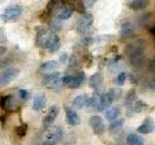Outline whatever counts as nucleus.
<instances>
[{"mask_svg":"<svg viewBox=\"0 0 155 145\" xmlns=\"http://www.w3.org/2000/svg\"><path fill=\"white\" fill-rule=\"evenodd\" d=\"M6 41H7L6 34H5L4 29L1 28V29H0V44H1V43H5Z\"/></svg>","mask_w":155,"mask_h":145,"instance_id":"nucleus-39","label":"nucleus"},{"mask_svg":"<svg viewBox=\"0 0 155 145\" xmlns=\"http://www.w3.org/2000/svg\"><path fill=\"white\" fill-rule=\"evenodd\" d=\"M47 104V96L43 92H39L33 99V105H32V109L35 111H40L46 106Z\"/></svg>","mask_w":155,"mask_h":145,"instance_id":"nucleus-12","label":"nucleus"},{"mask_svg":"<svg viewBox=\"0 0 155 145\" xmlns=\"http://www.w3.org/2000/svg\"><path fill=\"white\" fill-rule=\"evenodd\" d=\"M124 125V119L123 118H117L114 121H111L110 124L109 125V132L111 134H117L121 129L123 128Z\"/></svg>","mask_w":155,"mask_h":145,"instance_id":"nucleus-20","label":"nucleus"},{"mask_svg":"<svg viewBox=\"0 0 155 145\" xmlns=\"http://www.w3.org/2000/svg\"><path fill=\"white\" fill-rule=\"evenodd\" d=\"M59 67V63L55 60H48L41 64L40 68H39V72L43 74L44 76L53 72L57 68Z\"/></svg>","mask_w":155,"mask_h":145,"instance_id":"nucleus-14","label":"nucleus"},{"mask_svg":"<svg viewBox=\"0 0 155 145\" xmlns=\"http://www.w3.org/2000/svg\"><path fill=\"white\" fill-rule=\"evenodd\" d=\"M64 86V83H63V80H62V77H60L59 79L57 81H55L54 83H53L50 88L51 91H54V92H60L62 90V87Z\"/></svg>","mask_w":155,"mask_h":145,"instance_id":"nucleus-32","label":"nucleus"},{"mask_svg":"<svg viewBox=\"0 0 155 145\" xmlns=\"http://www.w3.org/2000/svg\"><path fill=\"white\" fill-rule=\"evenodd\" d=\"M27 130H28V125L26 123H21L19 126L16 127V129H15V133H16L18 137L23 138L26 135Z\"/></svg>","mask_w":155,"mask_h":145,"instance_id":"nucleus-28","label":"nucleus"},{"mask_svg":"<svg viewBox=\"0 0 155 145\" xmlns=\"http://www.w3.org/2000/svg\"><path fill=\"white\" fill-rule=\"evenodd\" d=\"M147 108H148V105L147 103H144L143 101L138 100V101H136V103L134 104L132 108V111H134L136 113H140L142 111L147 109Z\"/></svg>","mask_w":155,"mask_h":145,"instance_id":"nucleus-29","label":"nucleus"},{"mask_svg":"<svg viewBox=\"0 0 155 145\" xmlns=\"http://www.w3.org/2000/svg\"><path fill=\"white\" fill-rule=\"evenodd\" d=\"M23 12V8L19 4H11L3 10L0 14V18L4 22H14L21 18Z\"/></svg>","mask_w":155,"mask_h":145,"instance_id":"nucleus-1","label":"nucleus"},{"mask_svg":"<svg viewBox=\"0 0 155 145\" xmlns=\"http://www.w3.org/2000/svg\"><path fill=\"white\" fill-rule=\"evenodd\" d=\"M74 8L78 13H81L82 14H86V7L84 1H76L74 4Z\"/></svg>","mask_w":155,"mask_h":145,"instance_id":"nucleus-31","label":"nucleus"},{"mask_svg":"<svg viewBox=\"0 0 155 145\" xmlns=\"http://www.w3.org/2000/svg\"><path fill=\"white\" fill-rule=\"evenodd\" d=\"M140 145H143V144H140Z\"/></svg>","mask_w":155,"mask_h":145,"instance_id":"nucleus-46","label":"nucleus"},{"mask_svg":"<svg viewBox=\"0 0 155 145\" xmlns=\"http://www.w3.org/2000/svg\"><path fill=\"white\" fill-rule=\"evenodd\" d=\"M116 145H120V144H116Z\"/></svg>","mask_w":155,"mask_h":145,"instance_id":"nucleus-47","label":"nucleus"},{"mask_svg":"<svg viewBox=\"0 0 155 145\" xmlns=\"http://www.w3.org/2000/svg\"><path fill=\"white\" fill-rule=\"evenodd\" d=\"M41 145H53V144H51V143H50L48 141H47V140H45V141H44Z\"/></svg>","mask_w":155,"mask_h":145,"instance_id":"nucleus-45","label":"nucleus"},{"mask_svg":"<svg viewBox=\"0 0 155 145\" xmlns=\"http://www.w3.org/2000/svg\"><path fill=\"white\" fill-rule=\"evenodd\" d=\"M93 22L94 18L91 14L86 13L82 14V17L80 18L77 21V31L81 35L87 36L93 31Z\"/></svg>","mask_w":155,"mask_h":145,"instance_id":"nucleus-2","label":"nucleus"},{"mask_svg":"<svg viewBox=\"0 0 155 145\" xmlns=\"http://www.w3.org/2000/svg\"><path fill=\"white\" fill-rule=\"evenodd\" d=\"M73 13H74V10L73 8H64L60 10L59 12H58L57 16H56V18H58L59 21H66V19H69L72 16H73Z\"/></svg>","mask_w":155,"mask_h":145,"instance_id":"nucleus-25","label":"nucleus"},{"mask_svg":"<svg viewBox=\"0 0 155 145\" xmlns=\"http://www.w3.org/2000/svg\"><path fill=\"white\" fill-rule=\"evenodd\" d=\"M115 99V89L111 88L109 91H107L106 93H103L101 97L100 105L98 106L99 111H103L105 109H109L110 105L114 103Z\"/></svg>","mask_w":155,"mask_h":145,"instance_id":"nucleus-7","label":"nucleus"},{"mask_svg":"<svg viewBox=\"0 0 155 145\" xmlns=\"http://www.w3.org/2000/svg\"><path fill=\"white\" fill-rule=\"evenodd\" d=\"M147 88L150 89V90H155V76H153L152 79L148 81Z\"/></svg>","mask_w":155,"mask_h":145,"instance_id":"nucleus-40","label":"nucleus"},{"mask_svg":"<svg viewBox=\"0 0 155 145\" xmlns=\"http://www.w3.org/2000/svg\"><path fill=\"white\" fill-rule=\"evenodd\" d=\"M11 63H12V59L10 57H7V58H5V59L0 60V69H2V68H5V67H8Z\"/></svg>","mask_w":155,"mask_h":145,"instance_id":"nucleus-36","label":"nucleus"},{"mask_svg":"<svg viewBox=\"0 0 155 145\" xmlns=\"http://www.w3.org/2000/svg\"><path fill=\"white\" fill-rule=\"evenodd\" d=\"M135 33V25L130 21H126L122 23V25L120 27L119 30V36L121 39H129L131 37H133Z\"/></svg>","mask_w":155,"mask_h":145,"instance_id":"nucleus-13","label":"nucleus"},{"mask_svg":"<svg viewBox=\"0 0 155 145\" xmlns=\"http://www.w3.org/2000/svg\"><path fill=\"white\" fill-rule=\"evenodd\" d=\"M144 50H145V42L142 39H138L135 40L134 42L130 43L125 47V53L129 58L144 54Z\"/></svg>","mask_w":155,"mask_h":145,"instance_id":"nucleus-3","label":"nucleus"},{"mask_svg":"<svg viewBox=\"0 0 155 145\" xmlns=\"http://www.w3.org/2000/svg\"><path fill=\"white\" fill-rule=\"evenodd\" d=\"M94 43H95V39L90 36H85L84 38H82V40H81V44L85 47H88Z\"/></svg>","mask_w":155,"mask_h":145,"instance_id":"nucleus-34","label":"nucleus"},{"mask_svg":"<svg viewBox=\"0 0 155 145\" xmlns=\"http://www.w3.org/2000/svg\"><path fill=\"white\" fill-rule=\"evenodd\" d=\"M0 3H1V1H0Z\"/></svg>","mask_w":155,"mask_h":145,"instance_id":"nucleus-48","label":"nucleus"},{"mask_svg":"<svg viewBox=\"0 0 155 145\" xmlns=\"http://www.w3.org/2000/svg\"><path fill=\"white\" fill-rule=\"evenodd\" d=\"M60 79V72H53L51 74L45 75L42 79V84L44 86H46L47 88H50V87L54 83L55 81H57Z\"/></svg>","mask_w":155,"mask_h":145,"instance_id":"nucleus-18","label":"nucleus"},{"mask_svg":"<svg viewBox=\"0 0 155 145\" xmlns=\"http://www.w3.org/2000/svg\"><path fill=\"white\" fill-rule=\"evenodd\" d=\"M89 125L92 129V132L96 135H101L105 133L106 126L103 122V119H102L99 115H93L92 117H90Z\"/></svg>","mask_w":155,"mask_h":145,"instance_id":"nucleus-8","label":"nucleus"},{"mask_svg":"<svg viewBox=\"0 0 155 145\" xmlns=\"http://www.w3.org/2000/svg\"><path fill=\"white\" fill-rule=\"evenodd\" d=\"M137 101V92L136 89H131L125 97V101H124V105L128 109L132 110V108L134 104Z\"/></svg>","mask_w":155,"mask_h":145,"instance_id":"nucleus-19","label":"nucleus"},{"mask_svg":"<svg viewBox=\"0 0 155 145\" xmlns=\"http://www.w3.org/2000/svg\"><path fill=\"white\" fill-rule=\"evenodd\" d=\"M119 113H120V109L119 108H110L109 109L106 110L105 117H106V119H108L110 121H114L115 119H117Z\"/></svg>","mask_w":155,"mask_h":145,"instance_id":"nucleus-26","label":"nucleus"},{"mask_svg":"<svg viewBox=\"0 0 155 145\" xmlns=\"http://www.w3.org/2000/svg\"><path fill=\"white\" fill-rule=\"evenodd\" d=\"M103 81H104V76L100 72H97L89 77L88 84L92 89L97 90L100 89V86L103 83Z\"/></svg>","mask_w":155,"mask_h":145,"instance_id":"nucleus-17","label":"nucleus"},{"mask_svg":"<svg viewBox=\"0 0 155 145\" xmlns=\"http://www.w3.org/2000/svg\"><path fill=\"white\" fill-rule=\"evenodd\" d=\"M127 76H128V75L126 74L125 72H121L120 74H118L117 76L115 77V79H114L115 84H117L118 86H122L125 83Z\"/></svg>","mask_w":155,"mask_h":145,"instance_id":"nucleus-30","label":"nucleus"},{"mask_svg":"<svg viewBox=\"0 0 155 145\" xmlns=\"http://www.w3.org/2000/svg\"><path fill=\"white\" fill-rule=\"evenodd\" d=\"M59 106L56 105H51L50 109H48V113L46 114V116L43 119V127L44 128H48L54 122V120L56 119V117L59 114Z\"/></svg>","mask_w":155,"mask_h":145,"instance_id":"nucleus-9","label":"nucleus"},{"mask_svg":"<svg viewBox=\"0 0 155 145\" xmlns=\"http://www.w3.org/2000/svg\"><path fill=\"white\" fill-rule=\"evenodd\" d=\"M138 133L140 134H150L155 130V120L151 117H147L143 122V124H140L138 129Z\"/></svg>","mask_w":155,"mask_h":145,"instance_id":"nucleus-11","label":"nucleus"},{"mask_svg":"<svg viewBox=\"0 0 155 145\" xmlns=\"http://www.w3.org/2000/svg\"><path fill=\"white\" fill-rule=\"evenodd\" d=\"M19 72H21V71H19L18 68L16 67H9L7 69H5L0 74V87H5L10 84L18 76Z\"/></svg>","mask_w":155,"mask_h":145,"instance_id":"nucleus-4","label":"nucleus"},{"mask_svg":"<svg viewBox=\"0 0 155 145\" xmlns=\"http://www.w3.org/2000/svg\"><path fill=\"white\" fill-rule=\"evenodd\" d=\"M129 79H130V81H131V83H135V84H137L138 83V81H139V79H138V77L136 76L134 74H129Z\"/></svg>","mask_w":155,"mask_h":145,"instance_id":"nucleus-41","label":"nucleus"},{"mask_svg":"<svg viewBox=\"0 0 155 145\" xmlns=\"http://www.w3.org/2000/svg\"><path fill=\"white\" fill-rule=\"evenodd\" d=\"M144 139L137 134H130L126 138V143L128 145H140L143 144Z\"/></svg>","mask_w":155,"mask_h":145,"instance_id":"nucleus-24","label":"nucleus"},{"mask_svg":"<svg viewBox=\"0 0 155 145\" xmlns=\"http://www.w3.org/2000/svg\"><path fill=\"white\" fill-rule=\"evenodd\" d=\"M84 5L85 7H92L93 6V4H95V0H91V1H84Z\"/></svg>","mask_w":155,"mask_h":145,"instance_id":"nucleus-42","label":"nucleus"},{"mask_svg":"<svg viewBox=\"0 0 155 145\" xmlns=\"http://www.w3.org/2000/svg\"><path fill=\"white\" fill-rule=\"evenodd\" d=\"M147 68H148V70H149L150 72H154V74H155V57L152 58V59L148 62Z\"/></svg>","mask_w":155,"mask_h":145,"instance_id":"nucleus-38","label":"nucleus"},{"mask_svg":"<svg viewBox=\"0 0 155 145\" xmlns=\"http://www.w3.org/2000/svg\"><path fill=\"white\" fill-rule=\"evenodd\" d=\"M64 137V130L62 127H56L55 129H53L51 133H48L47 134L46 140L50 143L55 145L57 142H59L60 140Z\"/></svg>","mask_w":155,"mask_h":145,"instance_id":"nucleus-10","label":"nucleus"},{"mask_svg":"<svg viewBox=\"0 0 155 145\" xmlns=\"http://www.w3.org/2000/svg\"><path fill=\"white\" fill-rule=\"evenodd\" d=\"M18 95L19 97V99L21 101L25 102L29 99V97H30V94H29V92L26 90V89H23V88H21L18 90Z\"/></svg>","mask_w":155,"mask_h":145,"instance_id":"nucleus-33","label":"nucleus"},{"mask_svg":"<svg viewBox=\"0 0 155 145\" xmlns=\"http://www.w3.org/2000/svg\"><path fill=\"white\" fill-rule=\"evenodd\" d=\"M69 56H68V53L64 52L62 53V54L60 55L59 57V62L61 63V64H66L67 62H69Z\"/></svg>","mask_w":155,"mask_h":145,"instance_id":"nucleus-37","label":"nucleus"},{"mask_svg":"<svg viewBox=\"0 0 155 145\" xmlns=\"http://www.w3.org/2000/svg\"><path fill=\"white\" fill-rule=\"evenodd\" d=\"M65 114H66V120L68 124L70 126H78L81 123V118L78 115L77 111L75 109H73L72 108H65Z\"/></svg>","mask_w":155,"mask_h":145,"instance_id":"nucleus-16","label":"nucleus"},{"mask_svg":"<svg viewBox=\"0 0 155 145\" xmlns=\"http://www.w3.org/2000/svg\"><path fill=\"white\" fill-rule=\"evenodd\" d=\"M87 98H88V96H87L86 94H81V95L76 96L74 98V100H73V105H74L75 108L78 109L84 108L86 105Z\"/></svg>","mask_w":155,"mask_h":145,"instance_id":"nucleus-23","label":"nucleus"},{"mask_svg":"<svg viewBox=\"0 0 155 145\" xmlns=\"http://www.w3.org/2000/svg\"><path fill=\"white\" fill-rule=\"evenodd\" d=\"M149 31L151 32V34H153V35L155 36V26H153V27L150 28V30H149Z\"/></svg>","mask_w":155,"mask_h":145,"instance_id":"nucleus-44","label":"nucleus"},{"mask_svg":"<svg viewBox=\"0 0 155 145\" xmlns=\"http://www.w3.org/2000/svg\"><path fill=\"white\" fill-rule=\"evenodd\" d=\"M61 43H60V38L59 36L55 33H51L50 35H47L45 41L43 43L42 47L48 50L50 52L54 53L60 48Z\"/></svg>","mask_w":155,"mask_h":145,"instance_id":"nucleus-5","label":"nucleus"},{"mask_svg":"<svg viewBox=\"0 0 155 145\" xmlns=\"http://www.w3.org/2000/svg\"><path fill=\"white\" fill-rule=\"evenodd\" d=\"M48 28H50V30L52 32V33H55L60 31L62 29V23H61V21H59L58 18H53L51 21H50L48 22Z\"/></svg>","mask_w":155,"mask_h":145,"instance_id":"nucleus-27","label":"nucleus"},{"mask_svg":"<svg viewBox=\"0 0 155 145\" xmlns=\"http://www.w3.org/2000/svg\"><path fill=\"white\" fill-rule=\"evenodd\" d=\"M55 4H56V1H53V0H51V1H48V2L47 7H46V14H48V16L52 12L53 8L55 7Z\"/></svg>","mask_w":155,"mask_h":145,"instance_id":"nucleus-35","label":"nucleus"},{"mask_svg":"<svg viewBox=\"0 0 155 145\" xmlns=\"http://www.w3.org/2000/svg\"><path fill=\"white\" fill-rule=\"evenodd\" d=\"M149 5V1L147 0H133L128 3V7L133 11H140L147 8Z\"/></svg>","mask_w":155,"mask_h":145,"instance_id":"nucleus-21","label":"nucleus"},{"mask_svg":"<svg viewBox=\"0 0 155 145\" xmlns=\"http://www.w3.org/2000/svg\"><path fill=\"white\" fill-rule=\"evenodd\" d=\"M0 106L4 110H8V111H11L16 108V102H15L14 96L12 95L0 96Z\"/></svg>","mask_w":155,"mask_h":145,"instance_id":"nucleus-15","label":"nucleus"},{"mask_svg":"<svg viewBox=\"0 0 155 145\" xmlns=\"http://www.w3.org/2000/svg\"><path fill=\"white\" fill-rule=\"evenodd\" d=\"M6 51H7L6 47H3V46H0V57H1L2 55H4L5 53H6Z\"/></svg>","mask_w":155,"mask_h":145,"instance_id":"nucleus-43","label":"nucleus"},{"mask_svg":"<svg viewBox=\"0 0 155 145\" xmlns=\"http://www.w3.org/2000/svg\"><path fill=\"white\" fill-rule=\"evenodd\" d=\"M47 37V30L42 26H36V46L42 47L43 43Z\"/></svg>","mask_w":155,"mask_h":145,"instance_id":"nucleus-22","label":"nucleus"},{"mask_svg":"<svg viewBox=\"0 0 155 145\" xmlns=\"http://www.w3.org/2000/svg\"><path fill=\"white\" fill-rule=\"evenodd\" d=\"M85 79V74L84 72H80L77 76H65L62 77L63 83L64 85H67L70 89H77L79 88L81 84L84 83Z\"/></svg>","mask_w":155,"mask_h":145,"instance_id":"nucleus-6","label":"nucleus"}]
</instances>
